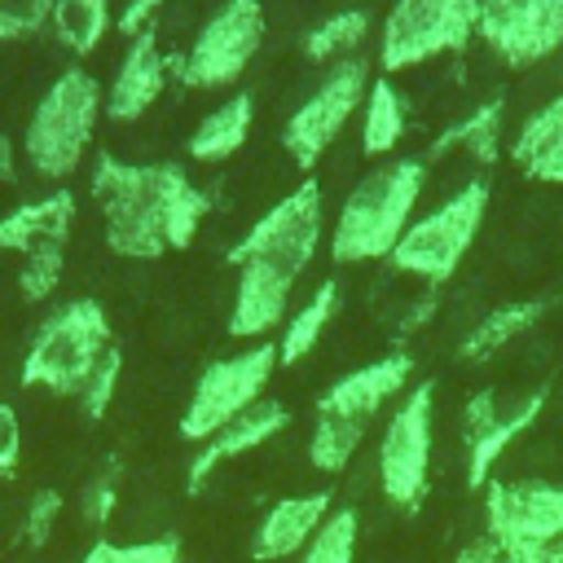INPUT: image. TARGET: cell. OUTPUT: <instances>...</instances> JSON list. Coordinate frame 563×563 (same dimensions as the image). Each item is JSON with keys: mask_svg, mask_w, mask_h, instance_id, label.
Wrapping results in <instances>:
<instances>
[{"mask_svg": "<svg viewBox=\"0 0 563 563\" xmlns=\"http://www.w3.org/2000/svg\"><path fill=\"white\" fill-rule=\"evenodd\" d=\"M88 189L101 207L106 246L136 264H150V260H163L167 251L194 246V238L211 211V194L198 189L189 180V172L172 158L132 163V158L101 150L92 158Z\"/></svg>", "mask_w": 563, "mask_h": 563, "instance_id": "6da1fadb", "label": "cell"}, {"mask_svg": "<svg viewBox=\"0 0 563 563\" xmlns=\"http://www.w3.org/2000/svg\"><path fill=\"white\" fill-rule=\"evenodd\" d=\"M427 185V158L396 154L374 163L339 202L330 224V260L334 264H374L396 251L405 229L413 224L418 198Z\"/></svg>", "mask_w": 563, "mask_h": 563, "instance_id": "7a4b0ae2", "label": "cell"}, {"mask_svg": "<svg viewBox=\"0 0 563 563\" xmlns=\"http://www.w3.org/2000/svg\"><path fill=\"white\" fill-rule=\"evenodd\" d=\"M101 114H106V88L97 84V75H88L84 66H66L40 92L22 128L26 167L48 185H66V176L84 167Z\"/></svg>", "mask_w": 563, "mask_h": 563, "instance_id": "3957f363", "label": "cell"}, {"mask_svg": "<svg viewBox=\"0 0 563 563\" xmlns=\"http://www.w3.org/2000/svg\"><path fill=\"white\" fill-rule=\"evenodd\" d=\"M110 347H114V334H110L106 308L88 295L66 299L35 325L18 383L48 396H79V387L88 383V374Z\"/></svg>", "mask_w": 563, "mask_h": 563, "instance_id": "277c9868", "label": "cell"}, {"mask_svg": "<svg viewBox=\"0 0 563 563\" xmlns=\"http://www.w3.org/2000/svg\"><path fill=\"white\" fill-rule=\"evenodd\" d=\"M321 242H325V194H321L317 176H303L229 246L224 260L233 268H260V273L295 286L308 273V264L317 260Z\"/></svg>", "mask_w": 563, "mask_h": 563, "instance_id": "5b68a950", "label": "cell"}, {"mask_svg": "<svg viewBox=\"0 0 563 563\" xmlns=\"http://www.w3.org/2000/svg\"><path fill=\"white\" fill-rule=\"evenodd\" d=\"M488 198H493L488 180L471 176L444 202L413 216V224L405 229V238L396 242L387 264L396 273H409V277L427 282V286H444L462 268V260L471 255V246L484 229V216H488Z\"/></svg>", "mask_w": 563, "mask_h": 563, "instance_id": "8992f818", "label": "cell"}, {"mask_svg": "<svg viewBox=\"0 0 563 563\" xmlns=\"http://www.w3.org/2000/svg\"><path fill=\"white\" fill-rule=\"evenodd\" d=\"M484 537L510 563H563V484L559 479H488Z\"/></svg>", "mask_w": 563, "mask_h": 563, "instance_id": "52a82bcc", "label": "cell"}, {"mask_svg": "<svg viewBox=\"0 0 563 563\" xmlns=\"http://www.w3.org/2000/svg\"><path fill=\"white\" fill-rule=\"evenodd\" d=\"M273 374H277V343H251L242 352L207 361L189 387L176 435L189 444L211 440L216 431H224L233 418H242L246 409H255L264 400Z\"/></svg>", "mask_w": 563, "mask_h": 563, "instance_id": "ba28073f", "label": "cell"}, {"mask_svg": "<svg viewBox=\"0 0 563 563\" xmlns=\"http://www.w3.org/2000/svg\"><path fill=\"white\" fill-rule=\"evenodd\" d=\"M479 40V0H391L378 26V75L466 53Z\"/></svg>", "mask_w": 563, "mask_h": 563, "instance_id": "9c48e42d", "label": "cell"}, {"mask_svg": "<svg viewBox=\"0 0 563 563\" xmlns=\"http://www.w3.org/2000/svg\"><path fill=\"white\" fill-rule=\"evenodd\" d=\"M431 453H435V383L422 378L396 400V409L378 435V462H374L378 493L391 510L413 515L427 501Z\"/></svg>", "mask_w": 563, "mask_h": 563, "instance_id": "30bf717a", "label": "cell"}, {"mask_svg": "<svg viewBox=\"0 0 563 563\" xmlns=\"http://www.w3.org/2000/svg\"><path fill=\"white\" fill-rule=\"evenodd\" d=\"M369 57L365 53H352L343 62H334L312 88L308 97L286 114L282 123V154L299 167V172H312L325 150L343 136V128L352 123V114H361L365 106V92H369Z\"/></svg>", "mask_w": 563, "mask_h": 563, "instance_id": "8fae6325", "label": "cell"}, {"mask_svg": "<svg viewBox=\"0 0 563 563\" xmlns=\"http://www.w3.org/2000/svg\"><path fill=\"white\" fill-rule=\"evenodd\" d=\"M264 35L268 13L260 0H220L189 40V48L172 57V75L185 88H229L251 70L264 48Z\"/></svg>", "mask_w": 563, "mask_h": 563, "instance_id": "7c38bea8", "label": "cell"}, {"mask_svg": "<svg viewBox=\"0 0 563 563\" xmlns=\"http://www.w3.org/2000/svg\"><path fill=\"white\" fill-rule=\"evenodd\" d=\"M550 405V383H537L528 391H475L462 405V449H466V488L484 493V484L493 479V466L506 457V449L541 418V409Z\"/></svg>", "mask_w": 563, "mask_h": 563, "instance_id": "4fadbf2b", "label": "cell"}, {"mask_svg": "<svg viewBox=\"0 0 563 563\" xmlns=\"http://www.w3.org/2000/svg\"><path fill=\"white\" fill-rule=\"evenodd\" d=\"M479 44L510 70L563 48V0H479Z\"/></svg>", "mask_w": 563, "mask_h": 563, "instance_id": "5bb4252c", "label": "cell"}, {"mask_svg": "<svg viewBox=\"0 0 563 563\" xmlns=\"http://www.w3.org/2000/svg\"><path fill=\"white\" fill-rule=\"evenodd\" d=\"M413 374H418V361L409 352H383L347 374H339L312 405V418H339V422H352V427H365L391 405L400 400L409 387H413Z\"/></svg>", "mask_w": 563, "mask_h": 563, "instance_id": "9a60e30c", "label": "cell"}, {"mask_svg": "<svg viewBox=\"0 0 563 563\" xmlns=\"http://www.w3.org/2000/svg\"><path fill=\"white\" fill-rule=\"evenodd\" d=\"M286 427H290V409H286L282 400H268V396H264L255 409H246V413L233 418L224 431H216L211 440L198 444V453H194L189 466H185V493L198 497V493L211 484V475H216L220 466H229V462H238V457L264 449V444H268L273 435H282Z\"/></svg>", "mask_w": 563, "mask_h": 563, "instance_id": "2e32d148", "label": "cell"}, {"mask_svg": "<svg viewBox=\"0 0 563 563\" xmlns=\"http://www.w3.org/2000/svg\"><path fill=\"white\" fill-rule=\"evenodd\" d=\"M167 79H172V57L158 44V26H150L136 40H128V48L114 66V79L106 88V119L136 123L163 97Z\"/></svg>", "mask_w": 563, "mask_h": 563, "instance_id": "e0dca14e", "label": "cell"}, {"mask_svg": "<svg viewBox=\"0 0 563 563\" xmlns=\"http://www.w3.org/2000/svg\"><path fill=\"white\" fill-rule=\"evenodd\" d=\"M330 510H334V493H330V488L273 501V506L260 515L255 532H251V559H255V563H282V559L299 554V550L312 541V532L325 523Z\"/></svg>", "mask_w": 563, "mask_h": 563, "instance_id": "ac0fdd59", "label": "cell"}, {"mask_svg": "<svg viewBox=\"0 0 563 563\" xmlns=\"http://www.w3.org/2000/svg\"><path fill=\"white\" fill-rule=\"evenodd\" d=\"M75 194L53 185L40 198H26L0 216V255H31L40 246H66L75 229Z\"/></svg>", "mask_w": 563, "mask_h": 563, "instance_id": "d6986e66", "label": "cell"}, {"mask_svg": "<svg viewBox=\"0 0 563 563\" xmlns=\"http://www.w3.org/2000/svg\"><path fill=\"white\" fill-rule=\"evenodd\" d=\"M233 303H229V339L242 343H264V334H273L277 325H286L290 317V282H277L260 268H233Z\"/></svg>", "mask_w": 563, "mask_h": 563, "instance_id": "ffe728a7", "label": "cell"}, {"mask_svg": "<svg viewBox=\"0 0 563 563\" xmlns=\"http://www.w3.org/2000/svg\"><path fill=\"white\" fill-rule=\"evenodd\" d=\"M510 163L541 185H563V88L545 97L510 136Z\"/></svg>", "mask_w": 563, "mask_h": 563, "instance_id": "44dd1931", "label": "cell"}, {"mask_svg": "<svg viewBox=\"0 0 563 563\" xmlns=\"http://www.w3.org/2000/svg\"><path fill=\"white\" fill-rule=\"evenodd\" d=\"M501 141H506V97L493 92V97L475 101L462 119H453L449 128H440L422 158H427V167H431V163L444 158V154H466L471 163L493 167V163L501 158Z\"/></svg>", "mask_w": 563, "mask_h": 563, "instance_id": "7402d4cb", "label": "cell"}, {"mask_svg": "<svg viewBox=\"0 0 563 563\" xmlns=\"http://www.w3.org/2000/svg\"><path fill=\"white\" fill-rule=\"evenodd\" d=\"M251 123H255V92H233L194 123V132L185 136V154L194 163H229L251 141Z\"/></svg>", "mask_w": 563, "mask_h": 563, "instance_id": "603a6c76", "label": "cell"}, {"mask_svg": "<svg viewBox=\"0 0 563 563\" xmlns=\"http://www.w3.org/2000/svg\"><path fill=\"white\" fill-rule=\"evenodd\" d=\"M339 308H343V286H339V277H321L317 286H312V295L286 317V325H282V339H277V369H295L299 361H308L312 352H317V343L325 339V330H330V321L339 317Z\"/></svg>", "mask_w": 563, "mask_h": 563, "instance_id": "cb8c5ba5", "label": "cell"}, {"mask_svg": "<svg viewBox=\"0 0 563 563\" xmlns=\"http://www.w3.org/2000/svg\"><path fill=\"white\" fill-rule=\"evenodd\" d=\"M545 308H550V299H510V303H497V308H488L466 334H462V343H457V361H466V365H479V361H488V356H497L501 347H510L519 334H528L541 317H545Z\"/></svg>", "mask_w": 563, "mask_h": 563, "instance_id": "d4e9b609", "label": "cell"}, {"mask_svg": "<svg viewBox=\"0 0 563 563\" xmlns=\"http://www.w3.org/2000/svg\"><path fill=\"white\" fill-rule=\"evenodd\" d=\"M405 132H409V106H405L400 88L387 75H374L369 92H365V106H361V150L378 163L396 158Z\"/></svg>", "mask_w": 563, "mask_h": 563, "instance_id": "484cf974", "label": "cell"}, {"mask_svg": "<svg viewBox=\"0 0 563 563\" xmlns=\"http://www.w3.org/2000/svg\"><path fill=\"white\" fill-rule=\"evenodd\" d=\"M48 26H53V40L70 57H88L110 35L114 13H110V0H57Z\"/></svg>", "mask_w": 563, "mask_h": 563, "instance_id": "4316f807", "label": "cell"}, {"mask_svg": "<svg viewBox=\"0 0 563 563\" xmlns=\"http://www.w3.org/2000/svg\"><path fill=\"white\" fill-rule=\"evenodd\" d=\"M365 35H369V13H365V9H339V13L321 18V22L299 40V48H303V62H312V66H325V62H330V66H334V62L361 53Z\"/></svg>", "mask_w": 563, "mask_h": 563, "instance_id": "83f0119b", "label": "cell"}, {"mask_svg": "<svg viewBox=\"0 0 563 563\" xmlns=\"http://www.w3.org/2000/svg\"><path fill=\"white\" fill-rule=\"evenodd\" d=\"M356 545H361L356 506H334L325 523L312 532V541L299 550V563H356Z\"/></svg>", "mask_w": 563, "mask_h": 563, "instance_id": "f1b7e54d", "label": "cell"}, {"mask_svg": "<svg viewBox=\"0 0 563 563\" xmlns=\"http://www.w3.org/2000/svg\"><path fill=\"white\" fill-rule=\"evenodd\" d=\"M365 440V427H352V422H339V418H317L312 422V435H308V462L312 471L321 475H343L352 453L361 449Z\"/></svg>", "mask_w": 563, "mask_h": 563, "instance_id": "f546056e", "label": "cell"}, {"mask_svg": "<svg viewBox=\"0 0 563 563\" xmlns=\"http://www.w3.org/2000/svg\"><path fill=\"white\" fill-rule=\"evenodd\" d=\"M185 550H180V537L163 532V537H150V541H92L75 563H180Z\"/></svg>", "mask_w": 563, "mask_h": 563, "instance_id": "4dcf8cb0", "label": "cell"}, {"mask_svg": "<svg viewBox=\"0 0 563 563\" xmlns=\"http://www.w3.org/2000/svg\"><path fill=\"white\" fill-rule=\"evenodd\" d=\"M62 273H66V246H40V251L22 255L18 295H22L26 303H44V299H53V290L62 286Z\"/></svg>", "mask_w": 563, "mask_h": 563, "instance_id": "1f68e13d", "label": "cell"}, {"mask_svg": "<svg viewBox=\"0 0 563 563\" xmlns=\"http://www.w3.org/2000/svg\"><path fill=\"white\" fill-rule=\"evenodd\" d=\"M119 383H123V352L110 347V352L97 361V369L88 374V383L79 387V396H75L79 413H84L88 422H101V418L110 413L114 396H119Z\"/></svg>", "mask_w": 563, "mask_h": 563, "instance_id": "d6a6232c", "label": "cell"}, {"mask_svg": "<svg viewBox=\"0 0 563 563\" xmlns=\"http://www.w3.org/2000/svg\"><path fill=\"white\" fill-rule=\"evenodd\" d=\"M119 510V462H106L79 493V519L88 528H106Z\"/></svg>", "mask_w": 563, "mask_h": 563, "instance_id": "836d02e7", "label": "cell"}, {"mask_svg": "<svg viewBox=\"0 0 563 563\" xmlns=\"http://www.w3.org/2000/svg\"><path fill=\"white\" fill-rule=\"evenodd\" d=\"M62 510H66V497H62L57 488H40V493H31V501H26V510H22V528H18L22 545L40 550V545L53 537Z\"/></svg>", "mask_w": 563, "mask_h": 563, "instance_id": "e575fe53", "label": "cell"}, {"mask_svg": "<svg viewBox=\"0 0 563 563\" xmlns=\"http://www.w3.org/2000/svg\"><path fill=\"white\" fill-rule=\"evenodd\" d=\"M57 0H0V44L26 40L48 26Z\"/></svg>", "mask_w": 563, "mask_h": 563, "instance_id": "d590c367", "label": "cell"}, {"mask_svg": "<svg viewBox=\"0 0 563 563\" xmlns=\"http://www.w3.org/2000/svg\"><path fill=\"white\" fill-rule=\"evenodd\" d=\"M22 462V422L9 400H0V479H9Z\"/></svg>", "mask_w": 563, "mask_h": 563, "instance_id": "8d00e7d4", "label": "cell"}, {"mask_svg": "<svg viewBox=\"0 0 563 563\" xmlns=\"http://www.w3.org/2000/svg\"><path fill=\"white\" fill-rule=\"evenodd\" d=\"M163 4H167V0H128V4H123V13L114 18V26H119V35H128V40H136L141 31H150V26H158V13H163Z\"/></svg>", "mask_w": 563, "mask_h": 563, "instance_id": "74e56055", "label": "cell"}, {"mask_svg": "<svg viewBox=\"0 0 563 563\" xmlns=\"http://www.w3.org/2000/svg\"><path fill=\"white\" fill-rule=\"evenodd\" d=\"M449 563H510V559H506L488 537H475V541H466Z\"/></svg>", "mask_w": 563, "mask_h": 563, "instance_id": "f35d334b", "label": "cell"}, {"mask_svg": "<svg viewBox=\"0 0 563 563\" xmlns=\"http://www.w3.org/2000/svg\"><path fill=\"white\" fill-rule=\"evenodd\" d=\"M18 180V141L0 132V185H13Z\"/></svg>", "mask_w": 563, "mask_h": 563, "instance_id": "ab89813d", "label": "cell"}]
</instances>
